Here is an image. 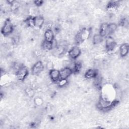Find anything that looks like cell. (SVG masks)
Listing matches in <instances>:
<instances>
[{
    "label": "cell",
    "instance_id": "cell-18",
    "mask_svg": "<svg viewBox=\"0 0 129 129\" xmlns=\"http://www.w3.org/2000/svg\"><path fill=\"white\" fill-rule=\"evenodd\" d=\"M34 103L37 106H40L43 103V100L40 97H36L34 100Z\"/></svg>",
    "mask_w": 129,
    "mask_h": 129
},
{
    "label": "cell",
    "instance_id": "cell-6",
    "mask_svg": "<svg viewBox=\"0 0 129 129\" xmlns=\"http://www.w3.org/2000/svg\"><path fill=\"white\" fill-rule=\"evenodd\" d=\"M81 50L80 48L77 46L73 47L69 51V56L73 59L77 58L81 54Z\"/></svg>",
    "mask_w": 129,
    "mask_h": 129
},
{
    "label": "cell",
    "instance_id": "cell-15",
    "mask_svg": "<svg viewBox=\"0 0 129 129\" xmlns=\"http://www.w3.org/2000/svg\"><path fill=\"white\" fill-rule=\"evenodd\" d=\"M103 41V37L99 34H96L94 35L92 38V43L94 45H97L102 42Z\"/></svg>",
    "mask_w": 129,
    "mask_h": 129
},
{
    "label": "cell",
    "instance_id": "cell-8",
    "mask_svg": "<svg viewBox=\"0 0 129 129\" xmlns=\"http://www.w3.org/2000/svg\"><path fill=\"white\" fill-rule=\"evenodd\" d=\"M34 27L37 28H41L44 25V19L43 17L37 16L33 18Z\"/></svg>",
    "mask_w": 129,
    "mask_h": 129
},
{
    "label": "cell",
    "instance_id": "cell-12",
    "mask_svg": "<svg viewBox=\"0 0 129 129\" xmlns=\"http://www.w3.org/2000/svg\"><path fill=\"white\" fill-rule=\"evenodd\" d=\"M44 40L49 42H52L54 39V33L51 29H47L45 30L44 34Z\"/></svg>",
    "mask_w": 129,
    "mask_h": 129
},
{
    "label": "cell",
    "instance_id": "cell-3",
    "mask_svg": "<svg viewBox=\"0 0 129 129\" xmlns=\"http://www.w3.org/2000/svg\"><path fill=\"white\" fill-rule=\"evenodd\" d=\"M29 71L27 68L22 66L16 72V76L19 81H24L27 77Z\"/></svg>",
    "mask_w": 129,
    "mask_h": 129
},
{
    "label": "cell",
    "instance_id": "cell-20",
    "mask_svg": "<svg viewBox=\"0 0 129 129\" xmlns=\"http://www.w3.org/2000/svg\"><path fill=\"white\" fill-rule=\"evenodd\" d=\"M53 63H52V62H51V61L48 62V63H47V64H46L47 69H48L49 71H50V70H51L53 69Z\"/></svg>",
    "mask_w": 129,
    "mask_h": 129
},
{
    "label": "cell",
    "instance_id": "cell-11",
    "mask_svg": "<svg viewBox=\"0 0 129 129\" xmlns=\"http://www.w3.org/2000/svg\"><path fill=\"white\" fill-rule=\"evenodd\" d=\"M129 51V47L128 43L122 44L119 48V54L121 57L126 56Z\"/></svg>",
    "mask_w": 129,
    "mask_h": 129
},
{
    "label": "cell",
    "instance_id": "cell-2",
    "mask_svg": "<svg viewBox=\"0 0 129 129\" xmlns=\"http://www.w3.org/2000/svg\"><path fill=\"white\" fill-rule=\"evenodd\" d=\"M13 31H14L13 25L9 20H7L5 22L2 28L1 32L2 34L5 36H7L12 33Z\"/></svg>",
    "mask_w": 129,
    "mask_h": 129
},
{
    "label": "cell",
    "instance_id": "cell-21",
    "mask_svg": "<svg viewBox=\"0 0 129 129\" xmlns=\"http://www.w3.org/2000/svg\"><path fill=\"white\" fill-rule=\"evenodd\" d=\"M34 4L37 6V7H39L40 6H41L43 3V1H40V0H38V1H34Z\"/></svg>",
    "mask_w": 129,
    "mask_h": 129
},
{
    "label": "cell",
    "instance_id": "cell-10",
    "mask_svg": "<svg viewBox=\"0 0 129 129\" xmlns=\"http://www.w3.org/2000/svg\"><path fill=\"white\" fill-rule=\"evenodd\" d=\"M73 73L72 70L69 67H64L60 71V77L61 79H67Z\"/></svg>",
    "mask_w": 129,
    "mask_h": 129
},
{
    "label": "cell",
    "instance_id": "cell-17",
    "mask_svg": "<svg viewBox=\"0 0 129 129\" xmlns=\"http://www.w3.org/2000/svg\"><path fill=\"white\" fill-rule=\"evenodd\" d=\"M57 86L59 87L63 88L68 84V81L66 79L60 78L59 80L57 82Z\"/></svg>",
    "mask_w": 129,
    "mask_h": 129
},
{
    "label": "cell",
    "instance_id": "cell-9",
    "mask_svg": "<svg viewBox=\"0 0 129 129\" xmlns=\"http://www.w3.org/2000/svg\"><path fill=\"white\" fill-rule=\"evenodd\" d=\"M98 75V71L95 69H90L87 70L85 73V77L86 79L91 80L94 79Z\"/></svg>",
    "mask_w": 129,
    "mask_h": 129
},
{
    "label": "cell",
    "instance_id": "cell-1",
    "mask_svg": "<svg viewBox=\"0 0 129 129\" xmlns=\"http://www.w3.org/2000/svg\"><path fill=\"white\" fill-rule=\"evenodd\" d=\"M91 31L89 29L83 28L81 29L76 35L75 40L77 43H82L88 39L90 36Z\"/></svg>",
    "mask_w": 129,
    "mask_h": 129
},
{
    "label": "cell",
    "instance_id": "cell-14",
    "mask_svg": "<svg viewBox=\"0 0 129 129\" xmlns=\"http://www.w3.org/2000/svg\"><path fill=\"white\" fill-rule=\"evenodd\" d=\"M42 48L45 50H50L53 49V44L52 42H49L44 40L41 44Z\"/></svg>",
    "mask_w": 129,
    "mask_h": 129
},
{
    "label": "cell",
    "instance_id": "cell-19",
    "mask_svg": "<svg viewBox=\"0 0 129 129\" xmlns=\"http://www.w3.org/2000/svg\"><path fill=\"white\" fill-rule=\"evenodd\" d=\"M25 92H26V93L27 94V95L29 96V97H32L33 96L34 94V91L32 89V88H27L26 90H25Z\"/></svg>",
    "mask_w": 129,
    "mask_h": 129
},
{
    "label": "cell",
    "instance_id": "cell-16",
    "mask_svg": "<svg viewBox=\"0 0 129 129\" xmlns=\"http://www.w3.org/2000/svg\"><path fill=\"white\" fill-rule=\"evenodd\" d=\"M117 29V25L115 23H110L108 24V34H111L114 33Z\"/></svg>",
    "mask_w": 129,
    "mask_h": 129
},
{
    "label": "cell",
    "instance_id": "cell-4",
    "mask_svg": "<svg viewBox=\"0 0 129 129\" xmlns=\"http://www.w3.org/2000/svg\"><path fill=\"white\" fill-rule=\"evenodd\" d=\"M44 70V65L41 61H37L32 68V73L34 75L40 74Z\"/></svg>",
    "mask_w": 129,
    "mask_h": 129
},
{
    "label": "cell",
    "instance_id": "cell-5",
    "mask_svg": "<svg viewBox=\"0 0 129 129\" xmlns=\"http://www.w3.org/2000/svg\"><path fill=\"white\" fill-rule=\"evenodd\" d=\"M116 42L113 37L110 36H108L105 41V48L108 51H110L113 50V49L115 47Z\"/></svg>",
    "mask_w": 129,
    "mask_h": 129
},
{
    "label": "cell",
    "instance_id": "cell-7",
    "mask_svg": "<svg viewBox=\"0 0 129 129\" xmlns=\"http://www.w3.org/2000/svg\"><path fill=\"white\" fill-rule=\"evenodd\" d=\"M49 77L52 82H57L60 78V71L58 70L53 69L52 70L49 71Z\"/></svg>",
    "mask_w": 129,
    "mask_h": 129
},
{
    "label": "cell",
    "instance_id": "cell-13",
    "mask_svg": "<svg viewBox=\"0 0 129 129\" xmlns=\"http://www.w3.org/2000/svg\"><path fill=\"white\" fill-rule=\"evenodd\" d=\"M103 37L108 34V24L106 23H103L101 24L99 28V33Z\"/></svg>",
    "mask_w": 129,
    "mask_h": 129
}]
</instances>
